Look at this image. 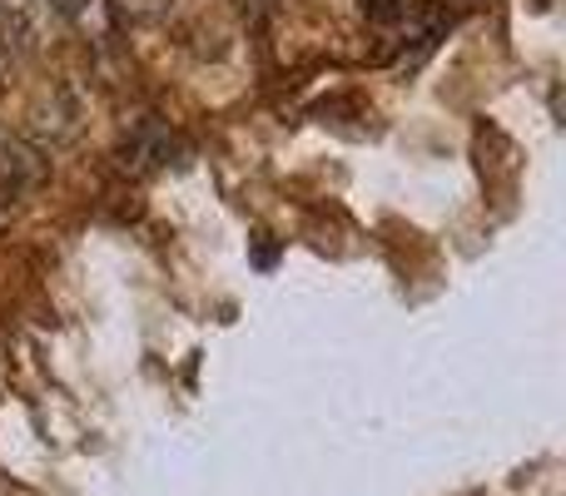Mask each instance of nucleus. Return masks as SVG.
I'll use <instances>...</instances> for the list:
<instances>
[{
    "instance_id": "obj_1",
    "label": "nucleus",
    "mask_w": 566,
    "mask_h": 496,
    "mask_svg": "<svg viewBox=\"0 0 566 496\" xmlns=\"http://www.w3.org/2000/svg\"><path fill=\"white\" fill-rule=\"evenodd\" d=\"M45 175H50V159L30 139L0 129V189L6 194H30V189L45 184Z\"/></svg>"
},
{
    "instance_id": "obj_2",
    "label": "nucleus",
    "mask_w": 566,
    "mask_h": 496,
    "mask_svg": "<svg viewBox=\"0 0 566 496\" xmlns=\"http://www.w3.org/2000/svg\"><path fill=\"white\" fill-rule=\"evenodd\" d=\"M55 6L50 0H0V40L15 50H35L45 40Z\"/></svg>"
}]
</instances>
